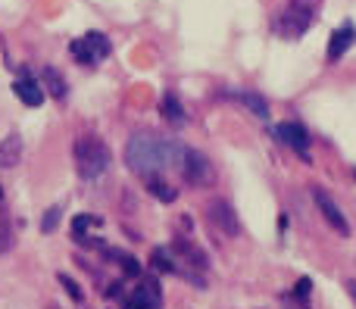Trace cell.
<instances>
[{"instance_id": "cell-1", "label": "cell", "mask_w": 356, "mask_h": 309, "mask_svg": "<svg viewBox=\"0 0 356 309\" xmlns=\"http://www.w3.org/2000/svg\"><path fill=\"white\" fill-rule=\"evenodd\" d=\"M181 153L184 147L175 137H163V135H154V131H135L129 137V144H125V162L144 181L175 169L181 162Z\"/></svg>"}, {"instance_id": "cell-2", "label": "cell", "mask_w": 356, "mask_h": 309, "mask_svg": "<svg viewBox=\"0 0 356 309\" xmlns=\"http://www.w3.org/2000/svg\"><path fill=\"white\" fill-rule=\"evenodd\" d=\"M110 162H113L110 147H106L97 135L75 137V172H79L85 181H97L100 175H106Z\"/></svg>"}, {"instance_id": "cell-3", "label": "cell", "mask_w": 356, "mask_h": 309, "mask_svg": "<svg viewBox=\"0 0 356 309\" xmlns=\"http://www.w3.org/2000/svg\"><path fill=\"white\" fill-rule=\"evenodd\" d=\"M313 22H316V6L309 3V0H291V3L282 10V16H278L275 28L282 37L297 41V37L307 35Z\"/></svg>"}, {"instance_id": "cell-4", "label": "cell", "mask_w": 356, "mask_h": 309, "mask_svg": "<svg viewBox=\"0 0 356 309\" xmlns=\"http://www.w3.org/2000/svg\"><path fill=\"white\" fill-rule=\"evenodd\" d=\"M69 50H72V56L81 62V66H97L100 60H106L113 50L110 37L100 35V31H88L85 37H79V41L69 44Z\"/></svg>"}, {"instance_id": "cell-5", "label": "cell", "mask_w": 356, "mask_h": 309, "mask_svg": "<svg viewBox=\"0 0 356 309\" xmlns=\"http://www.w3.org/2000/svg\"><path fill=\"white\" fill-rule=\"evenodd\" d=\"M178 169H181V178L188 181L191 187H207L209 181H213V162H209L207 156L200 153V150L184 147Z\"/></svg>"}, {"instance_id": "cell-6", "label": "cell", "mask_w": 356, "mask_h": 309, "mask_svg": "<svg viewBox=\"0 0 356 309\" xmlns=\"http://www.w3.org/2000/svg\"><path fill=\"white\" fill-rule=\"evenodd\" d=\"M207 219H209V225H213L216 231H222L225 237L241 235V219L228 200H213V203L207 206Z\"/></svg>"}, {"instance_id": "cell-7", "label": "cell", "mask_w": 356, "mask_h": 309, "mask_svg": "<svg viewBox=\"0 0 356 309\" xmlns=\"http://www.w3.org/2000/svg\"><path fill=\"white\" fill-rule=\"evenodd\" d=\"M313 200H316V206H319V212L325 216V222L332 225L341 237L350 235V222H347V216L341 212V206L334 203V197L325 191V187H313Z\"/></svg>"}, {"instance_id": "cell-8", "label": "cell", "mask_w": 356, "mask_h": 309, "mask_svg": "<svg viewBox=\"0 0 356 309\" xmlns=\"http://www.w3.org/2000/svg\"><path fill=\"white\" fill-rule=\"evenodd\" d=\"M125 309H160L163 306V291L154 278H141L131 297H125Z\"/></svg>"}, {"instance_id": "cell-9", "label": "cell", "mask_w": 356, "mask_h": 309, "mask_svg": "<svg viewBox=\"0 0 356 309\" xmlns=\"http://www.w3.org/2000/svg\"><path fill=\"white\" fill-rule=\"evenodd\" d=\"M275 137L282 144H288L291 150H297V153L303 156V160H309V135H307V128L303 125H297V122H282V125H275Z\"/></svg>"}, {"instance_id": "cell-10", "label": "cell", "mask_w": 356, "mask_h": 309, "mask_svg": "<svg viewBox=\"0 0 356 309\" xmlns=\"http://www.w3.org/2000/svg\"><path fill=\"white\" fill-rule=\"evenodd\" d=\"M353 37H356L353 22H344V25H341V28H334V31H332V41H328V60H332V62H338L341 56H344L347 50H350Z\"/></svg>"}, {"instance_id": "cell-11", "label": "cell", "mask_w": 356, "mask_h": 309, "mask_svg": "<svg viewBox=\"0 0 356 309\" xmlns=\"http://www.w3.org/2000/svg\"><path fill=\"white\" fill-rule=\"evenodd\" d=\"M225 94H228V97H234L238 103H244L257 119H269V100H266L263 94L247 91V87H238V91L232 87V91H225Z\"/></svg>"}, {"instance_id": "cell-12", "label": "cell", "mask_w": 356, "mask_h": 309, "mask_svg": "<svg viewBox=\"0 0 356 309\" xmlns=\"http://www.w3.org/2000/svg\"><path fill=\"white\" fill-rule=\"evenodd\" d=\"M13 91H16V97L22 100L25 106H41L44 103V87L38 85L35 78H29V75H25V78H19L16 85H13Z\"/></svg>"}, {"instance_id": "cell-13", "label": "cell", "mask_w": 356, "mask_h": 309, "mask_svg": "<svg viewBox=\"0 0 356 309\" xmlns=\"http://www.w3.org/2000/svg\"><path fill=\"white\" fill-rule=\"evenodd\" d=\"M19 160H22V137L13 131L0 141V169H13Z\"/></svg>"}, {"instance_id": "cell-14", "label": "cell", "mask_w": 356, "mask_h": 309, "mask_svg": "<svg viewBox=\"0 0 356 309\" xmlns=\"http://www.w3.org/2000/svg\"><path fill=\"white\" fill-rule=\"evenodd\" d=\"M41 81H44V87L50 91V97L66 100L69 85H66V78L60 75V69H54V66H41Z\"/></svg>"}, {"instance_id": "cell-15", "label": "cell", "mask_w": 356, "mask_h": 309, "mask_svg": "<svg viewBox=\"0 0 356 309\" xmlns=\"http://www.w3.org/2000/svg\"><path fill=\"white\" fill-rule=\"evenodd\" d=\"M160 112H163V119H166L169 125H175V128H181V125L188 122V116H184V106L178 103L175 94H166V97L160 100Z\"/></svg>"}, {"instance_id": "cell-16", "label": "cell", "mask_w": 356, "mask_h": 309, "mask_svg": "<svg viewBox=\"0 0 356 309\" xmlns=\"http://www.w3.org/2000/svg\"><path fill=\"white\" fill-rule=\"evenodd\" d=\"M150 266L156 269V272H166V275H178V262H175V253L166 247H156L154 253H150Z\"/></svg>"}, {"instance_id": "cell-17", "label": "cell", "mask_w": 356, "mask_h": 309, "mask_svg": "<svg viewBox=\"0 0 356 309\" xmlns=\"http://www.w3.org/2000/svg\"><path fill=\"white\" fill-rule=\"evenodd\" d=\"M147 191L154 194L156 200H163V203H175V197H178V191L172 185H166V181L156 175V178H147Z\"/></svg>"}, {"instance_id": "cell-18", "label": "cell", "mask_w": 356, "mask_h": 309, "mask_svg": "<svg viewBox=\"0 0 356 309\" xmlns=\"http://www.w3.org/2000/svg\"><path fill=\"white\" fill-rule=\"evenodd\" d=\"M175 250H178V253H184L188 260H194V266H197V269H207V266H209L207 253H200V250H197L194 244H188L184 237H178V241H175Z\"/></svg>"}, {"instance_id": "cell-19", "label": "cell", "mask_w": 356, "mask_h": 309, "mask_svg": "<svg viewBox=\"0 0 356 309\" xmlns=\"http://www.w3.org/2000/svg\"><path fill=\"white\" fill-rule=\"evenodd\" d=\"M10 247H13V225L10 216L3 212V206H0V253H6Z\"/></svg>"}, {"instance_id": "cell-20", "label": "cell", "mask_w": 356, "mask_h": 309, "mask_svg": "<svg viewBox=\"0 0 356 309\" xmlns=\"http://www.w3.org/2000/svg\"><path fill=\"white\" fill-rule=\"evenodd\" d=\"M106 256H113V260H119L122 262V269L129 275H141V266H138V260L135 256H129V253H122V250H106Z\"/></svg>"}, {"instance_id": "cell-21", "label": "cell", "mask_w": 356, "mask_h": 309, "mask_svg": "<svg viewBox=\"0 0 356 309\" xmlns=\"http://www.w3.org/2000/svg\"><path fill=\"white\" fill-rule=\"evenodd\" d=\"M60 219H63V206H50V210L44 212V219H41V231H44V235H50V231H56V225H60Z\"/></svg>"}, {"instance_id": "cell-22", "label": "cell", "mask_w": 356, "mask_h": 309, "mask_svg": "<svg viewBox=\"0 0 356 309\" xmlns=\"http://www.w3.org/2000/svg\"><path fill=\"white\" fill-rule=\"evenodd\" d=\"M88 225H100V219H97V216H75V219H72V235H75V237L85 235Z\"/></svg>"}, {"instance_id": "cell-23", "label": "cell", "mask_w": 356, "mask_h": 309, "mask_svg": "<svg viewBox=\"0 0 356 309\" xmlns=\"http://www.w3.org/2000/svg\"><path fill=\"white\" fill-rule=\"evenodd\" d=\"M60 285H63V287H66V291H69V297H72V300H75V303H81V291H79V285H75V281H72V278H69V275H66V272H60Z\"/></svg>"}, {"instance_id": "cell-24", "label": "cell", "mask_w": 356, "mask_h": 309, "mask_svg": "<svg viewBox=\"0 0 356 309\" xmlns=\"http://www.w3.org/2000/svg\"><path fill=\"white\" fill-rule=\"evenodd\" d=\"M309 291H313V281H309V278H300V281H297V287H294V297L307 300V297H309Z\"/></svg>"}, {"instance_id": "cell-25", "label": "cell", "mask_w": 356, "mask_h": 309, "mask_svg": "<svg viewBox=\"0 0 356 309\" xmlns=\"http://www.w3.org/2000/svg\"><path fill=\"white\" fill-rule=\"evenodd\" d=\"M347 291H350V297H353V303H356V281H347Z\"/></svg>"}, {"instance_id": "cell-26", "label": "cell", "mask_w": 356, "mask_h": 309, "mask_svg": "<svg viewBox=\"0 0 356 309\" xmlns=\"http://www.w3.org/2000/svg\"><path fill=\"white\" fill-rule=\"evenodd\" d=\"M0 197H3V187H0Z\"/></svg>"}, {"instance_id": "cell-27", "label": "cell", "mask_w": 356, "mask_h": 309, "mask_svg": "<svg viewBox=\"0 0 356 309\" xmlns=\"http://www.w3.org/2000/svg\"><path fill=\"white\" fill-rule=\"evenodd\" d=\"M353 175H356V169H353Z\"/></svg>"}, {"instance_id": "cell-28", "label": "cell", "mask_w": 356, "mask_h": 309, "mask_svg": "<svg viewBox=\"0 0 356 309\" xmlns=\"http://www.w3.org/2000/svg\"><path fill=\"white\" fill-rule=\"evenodd\" d=\"M291 309H297V306H291Z\"/></svg>"}]
</instances>
